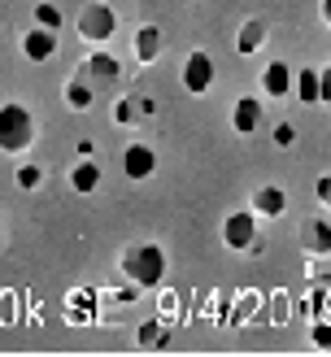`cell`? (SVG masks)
Here are the masks:
<instances>
[{
  "instance_id": "obj_1",
  "label": "cell",
  "mask_w": 331,
  "mask_h": 357,
  "mask_svg": "<svg viewBox=\"0 0 331 357\" xmlns=\"http://www.w3.org/2000/svg\"><path fill=\"white\" fill-rule=\"evenodd\" d=\"M118 271L131 288H162L166 283V248L153 244V240H139L131 248H122Z\"/></svg>"
},
{
  "instance_id": "obj_2",
  "label": "cell",
  "mask_w": 331,
  "mask_h": 357,
  "mask_svg": "<svg viewBox=\"0 0 331 357\" xmlns=\"http://www.w3.org/2000/svg\"><path fill=\"white\" fill-rule=\"evenodd\" d=\"M35 144V114L17 100H5L0 105V153L5 157H17Z\"/></svg>"
},
{
  "instance_id": "obj_3",
  "label": "cell",
  "mask_w": 331,
  "mask_h": 357,
  "mask_svg": "<svg viewBox=\"0 0 331 357\" xmlns=\"http://www.w3.org/2000/svg\"><path fill=\"white\" fill-rule=\"evenodd\" d=\"M114 31H118V13H114V5H105V0H96V5H87L79 13V35L87 44H105Z\"/></svg>"
},
{
  "instance_id": "obj_4",
  "label": "cell",
  "mask_w": 331,
  "mask_h": 357,
  "mask_svg": "<svg viewBox=\"0 0 331 357\" xmlns=\"http://www.w3.org/2000/svg\"><path fill=\"white\" fill-rule=\"evenodd\" d=\"M214 79H218L214 57H209L205 48L187 52V61H183V92H187V96H205L209 87H214Z\"/></svg>"
},
{
  "instance_id": "obj_5",
  "label": "cell",
  "mask_w": 331,
  "mask_h": 357,
  "mask_svg": "<svg viewBox=\"0 0 331 357\" xmlns=\"http://www.w3.org/2000/svg\"><path fill=\"white\" fill-rule=\"evenodd\" d=\"M75 79H83L96 96H100V92H114V87H118V61L109 57V52H92V57L79 66Z\"/></svg>"
},
{
  "instance_id": "obj_6",
  "label": "cell",
  "mask_w": 331,
  "mask_h": 357,
  "mask_svg": "<svg viewBox=\"0 0 331 357\" xmlns=\"http://www.w3.org/2000/svg\"><path fill=\"white\" fill-rule=\"evenodd\" d=\"M222 244L231 248V253H249L257 248V222H253V209H240L231 218L222 222Z\"/></svg>"
},
{
  "instance_id": "obj_7",
  "label": "cell",
  "mask_w": 331,
  "mask_h": 357,
  "mask_svg": "<svg viewBox=\"0 0 331 357\" xmlns=\"http://www.w3.org/2000/svg\"><path fill=\"white\" fill-rule=\"evenodd\" d=\"M301 248L309 257H331V222L327 218H305L301 222Z\"/></svg>"
},
{
  "instance_id": "obj_8",
  "label": "cell",
  "mask_w": 331,
  "mask_h": 357,
  "mask_svg": "<svg viewBox=\"0 0 331 357\" xmlns=\"http://www.w3.org/2000/svg\"><path fill=\"white\" fill-rule=\"evenodd\" d=\"M261 118H266L261 100L257 96H240L236 109H231V127H236V135H257L261 131Z\"/></svg>"
},
{
  "instance_id": "obj_9",
  "label": "cell",
  "mask_w": 331,
  "mask_h": 357,
  "mask_svg": "<svg viewBox=\"0 0 331 357\" xmlns=\"http://www.w3.org/2000/svg\"><path fill=\"white\" fill-rule=\"evenodd\" d=\"M57 31H48V26H40L35 22L26 35H22V52H26V61H48L52 52H57Z\"/></svg>"
},
{
  "instance_id": "obj_10",
  "label": "cell",
  "mask_w": 331,
  "mask_h": 357,
  "mask_svg": "<svg viewBox=\"0 0 331 357\" xmlns=\"http://www.w3.org/2000/svg\"><path fill=\"white\" fill-rule=\"evenodd\" d=\"M153 170H157V153L148 144H127V153H122V174L139 183V178H148Z\"/></svg>"
},
{
  "instance_id": "obj_11",
  "label": "cell",
  "mask_w": 331,
  "mask_h": 357,
  "mask_svg": "<svg viewBox=\"0 0 331 357\" xmlns=\"http://www.w3.org/2000/svg\"><path fill=\"white\" fill-rule=\"evenodd\" d=\"M162 48H166V35L157 26H139L135 31V61L139 66H153L157 57H162Z\"/></svg>"
},
{
  "instance_id": "obj_12",
  "label": "cell",
  "mask_w": 331,
  "mask_h": 357,
  "mask_svg": "<svg viewBox=\"0 0 331 357\" xmlns=\"http://www.w3.org/2000/svg\"><path fill=\"white\" fill-rule=\"evenodd\" d=\"M292 87H296V100H305V105H323V70H296L292 75Z\"/></svg>"
},
{
  "instance_id": "obj_13",
  "label": "cell",
  "mask_w": 331,
  "mask_h": 357,
  "mask_svg": "<svg viewBox=\"0 0 331 357\" xmlns=\"http://www.w3.org/2000/svg\"><path fill=\"white\" fill-rule=\"evenodd\" d=\"M284 209H288V192H284V188L266 183V188L253 192V213H261V218H279Z\"/></svg>"
},
{
  "instance_id": "obj_14",
  "label": "cell",
  "mask_w": 331,
  "mask_h": 357,
  "mask_svg": "<svg viewBox=\"0 0 331 357\" xmlns=\"http://www.w3.org/2000/svg\"><path fill=\"white\" fill-rule=\"evenodd\" d=\"M261 92L266 96H292V70L288 61H270L261 70Z\"/></svg>"
},
{
  "instance_id": "obj_15",
  "label": "cell",
  "mask_w": 331,
  "mask_h": 357,
  "mask_svg": "<svg viewBox=\"0 0 331 357\" xmlns=\"http://www.w3.org/2000/svg\"><path fill=\"white\" fill-rule=\"evenodd\" d=\"M70 188H75L79 196H87V192L100 188V166L92 162V157H79V162L70 166Z\"/></svg>"
},
{
  "instance_id": "obj_16",
  "label": "cell",
  "mask_w": 331,
  "mask_h": 357,
  "mask_svg": "<svg viewBox=\"0 0 331 357\" xmlns=\"http://www.w3.org/2000/svg\"><path fill=\"white\" fill-rule=\"evenodd\" d=\"M261 40H266V22H261V17H249V22L240 26V35H236V52L249 57V52L261 48Z\"/></svg>"
},
{
  "instance_id": "obj_17",
  "label": "cell",
  "mask_w": 331,
  "mask_h": 357,
  "mask_svg": "<svg viewBox=\"0 0 331 357\" xmlns=\"http://www.w3.org/2000/svg\"><path fill=\"white\" fill-rule=\"evenodd\" d=\"M66 100H70V109H92V105H96V92H92V87H87L83 79H70V87H66Z\"/></svg>"
},
{
  "instance_id": "obj_18",
  "label": "cell",
  "mask_w": 331,
  "mask_h": 357,
  "mask_svg": "<svg viewBox=\"0 0 331 357\" xmlns=\"http://www.w3.org/2000/svg\"><path fill=\"white\" fill-rule=\"evenodd\" d=\"M309 344L318 353H331V318H314L309 323Z\"/></svg>"
},
{
  "instance_id": "obj_19",
  "label": "cell",
  "mask_w": 331,
  "mask_h": 357,
  "mask_svg": "<svg viewBox=\"0 0 331 357\" xmlns=\"http://www.w3.org/2000/svg\"><path fill=\"white\" fill-rule=\"evenodd\" d=\"M166 340H170V335H166L162 323H144V327H139V344H144V349H162Z\"/></svg>"
},
{
  "instance_id": "obj_20",
  "label": "cell",
  "mask_w": 331,
  "mask_h": 357,
  "mask_svg": "<svg viewBox=\"0 0 331 357\" xmlns=\"http://www.w3.org/2000/svg\"><path fill=\"white\" fill-rule=\"evenodd\" d=\"M35 22L48 26V31H57V26H61V9L48 5V0H40V5H35Z\"/></svg>"
},
{
  "instance_id": "obj_21",
  "label": "cell",
  "mask_w": 331,
  "mask_h": 357,
  "mask_svg": "<svg viewBox=\"0 0 331 357\" xmlns=\"http://www.w3.org/2000/svg\"><path fill=\"white\" fill-rule=\"evenodd\" d=\"M13 178H17V188H26V192H31V188H40V183H44V170H40V166H17Z\"/></svg>"
},
{
  "instance_id": "obj_22",
  "label": "cell",
  "mask_w": 331,
  "mask_h": 357,
  "mask_svg": "<svg viewBox=\"0 0 331 357\" xmlns=\"http://www.w3.org/2000/svg\"><path fill=\"white\" fill-rule=\"evenodd\" d=\"M292 139H296V127H292V122H279V127H275V144H292Z\"/></svg>"
},
{
  "instance_id": "obj_23",
  "label": "cell",
  "mask_w": 331,
  "mask_h": 357,
  "mask_svg": "<svg viewBox=\"0 0 331 357\" xmlns=\"http://www.w3.org/2000/svg\"><path fill=\"white\" fill-rule=\"evenodd\" d=\"M131 118H135V105H131L127 96H122V100L114 105V122H131Z\"/></svg>"
},
{
  "instance_id": "obj_24",
  "label": "cell",
  "mask_w": 331,
  "mask_h": 357,
  "mask_svg": "<svg viewBox=\"0 0 331 357\" xmlns=\"http://www.w3.org/2000/svg\"><path fill=\"white\" fill-rule=\"evenodd\" d=\"M318 201L331 209V174H323V178H318Z\"/></svg>"
},
{
  "instance_id": "obj_25",
  "label": "cell",
  "mask_w": 331,
  "mask_h": 357,
  "mask_svg": "<svg viewBox=\"0 0 331 357\" xmlns=\"http://www.w3.org/2000/svg\"><path fill=\"white\" fill-rule=\"evenodd\" d=\"M323 105H327V109H331V66L323 70Z\"/></svg>"
},
{
  "instance_id": "obj_26",
  "label": "cell",
  "mask_w": 331,
  "mask_h": 357,
  "mask_svg": "<svg viewBox=\"0 0 331 357\" xmlns=\"http://www.w3.org/2000/svg\"><path fill=\"white\" fill-rule=\"evenodd\" d=\"M318 13H323V22L331 26V0H323V5H318Z\"/></svg>"
}]
</instances>
